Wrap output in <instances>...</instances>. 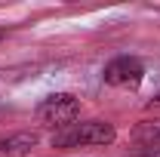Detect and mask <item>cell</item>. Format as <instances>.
I'll return each mask as SVG.
<instances>
[{
  "instance_id": "6da1fadb",
  "label": "cell",
  "mask_w": 160,
  "mask_h": 157,
  "mask_svg": "<svg viewBox=\"0 0 160 157\" xmlns=\"http://www.w3.org/2000/svg\"><path fill=\"white\" fill-rule=\"evenodd\" d=\"M117 139L114 123L108 120H83V123H71L65 129L52 133V148L59 151H71V148H102L111 145Z\"/></svg>"
},
{
  "instance_id": "277c9868",
  "label": "cell",
  "mask_w": 160,
  "mask_h": 157,
  "mask_svg": "<svg viewBox=\"0 0 160 157\" xmlns=\"http://www.w3.org/2000/svg\"><path fill=\"white\" fill-rule=\"evenodd\" d=\"M37 133H12L0 139V157H28L37 148Z\"/></svg>"
},
{
  "instance_id": "5b68a950",
  "label": "cell",
  "mask_w": 160,
  "mask_h": 157,
  "mask_svg": "<svg viewBox=\"0 0 160 157\" xmlns=\"http://www.w3.org/2000/svg\"><path fill=\"white\" fill-rule=\"evenodd\" d=\"M132 139L139 142L142 148H160V120H142L139 126L132 129Z\"/></svg>"
},
{
  "instance_id": "52a82bcc",
  "label": "cell",
  "mask_w": 160,
  "mask_h": 157,
  "mask_svg": "<svg viewBox=\"0 0 160 157\" xmlns=\"http://www.w3.org/2000/svg\"><path fill=\"white\" fill-rule=\"evenodd\" d=\"M132 157H160V148H145V151H139Z\"/></svg>"
},
{
  "instance_id": "8992f818",
  "label": "cell",
  "mask_w": 160,
  "mask_h": 157,
  "mask_svg": "<svg viewBox=\"0 0 160 157\" xmlns=\"http://www.w3.org/2000/svg\"><path fill=\"white\" fill-rule=\"evenodd\" d=\"M148 111H154V114H160V93H154V99L148 102Z\"/></svg>"
},
{
  "instance_id": "3957f363",
  "label": "cell",
  "mask_w": 160,
  "mask_h": 157,
  "mask_svg": "<svg viewBox=\"0 0 160 157\" xmlns=\"http://www.w3.org/2000/svg\"><path fill=\"white\" fill-rule=\"evenodd\" d=\"M102 80L108 86H120V89H139V83L145 80V65L136 56H117L105 65Z\"/></svg>"
},
{
  "instance_id": "ba28073f",
  "label": "cell",
  "mask_w": 160,
  "mask_h": 157,
  "mask_svg": "<svg viewBox=\"0 0 160 157\" xmlns=\"http://www.w3.org/2000/svg\"><path fill=\"white\" fill-rule=\"evenodd\" d=\"M0 40H3V31H0Z\"/></svg>"
},
{
  "instance_id": "7a4b0ae2",
  "label": "cell",
  "mask_w": 160,
  "mask_h": 157,
  "mask_svg": "<svg viewBox=\"0 0 160 157\" xmlns=\"http://www.w3.org/2000/svg\"><path fill=\"white\" fill-rule=\"evenodd\" d=\"M37 120L43 126H52V129H65L71 123H77L80 117V99L74 93H52L46 96L43 102L37 105Z\"/></svg>"
}]
</instances>
